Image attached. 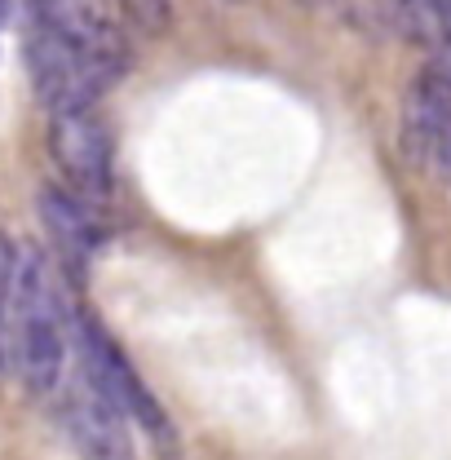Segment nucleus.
Returning a JSON list of instances; mask_svg holds the SVG:
<instances>
[{
  "mask_svg": "<svg viewBox=\"0 0 451 460\" xmlns=\"http://www.w3.org/2000/svg\"><path fill=\"white\" fill-rule=\"evenodd\" d=\"M71 345V314L54 266L40 252H18L13 310H9V363L31 394H49L62 381Z\"/></svg>",
  "mask_w": 451,
  "mask_h": 460,
  "instance_id": "nucleus-1",
  "label": "nucleus"
},
{
  "mask_svg": "<svg viewBox=\"0 0 451 460\" xmlns=\"http://www.w3.org/2000/svg\"><path fill=\"white\" fill-rule=\"evenodd\" d=\"M75 349H80V372H84L128 420H137V425H142L151 438H160V443L172 438L169 416L160 411V402L151 399V390L142 385V376L133 372V363L119 354V345H115L89 314L75 319Z\"/></svg>",
  "mask_w": 451,
  "mask_h": 460,
  "instance_id": "nucleus-3",
  "label": "nucleus"
},
{
  "mask_svg": "<svg viewBox=\"0 0 451 460\" xmlns=\"http://www.w3.org/2000/svg\"><path fill=\"white\" fill-rule=\"evenodd\" d=\"M394 4H398V9H402V0H394Z\"/></svg>",
  "mask_w": 451,
  "mask_h": 460,
  "instance_id": "nucleus-10",
  "label": "nucleus"
},
{
  "mask_svg": "<svg viewBox=\"0 0 451 460\" xmlns=\"http://www.w3.org/2000/svg\"><path fill=\"white\" fill-rule=\"evenodd\" d=\"M124 420L128 416L80 372V385L66 394V411H62V425H66L71 443L84 456H128L133 447H128Z\"/></svg>",
  "mask_w": 451,
  "mask_h": 460,
  "instance_id": "nucleus-6",
  "label": "nucleus"
},
{
  "mask_svg": "<svg viewBox=\"0 0 451 460\" xmlns=\"http://www.w3.org/2000/svg\"><path fill=\"white\" fill-rule=\"evenodd\" d=\"M402 146L411 164L451 172V71L438 62H429L407 89Z\"/></svg>",
  "mask_w": 451,
  "mask_h": 460,
  "instance_id": "nucleus-5",
  "label": "nucleus"
},
{
  "mask_svg": "<svg viewBox=\"0 0 451 460\" xmlns=\"http://www.w3.org/2000/svg\"><path fill=\"white\" fill-rule=\"evenodd\" d=\"M305 4H314V0H305Z\"/></svg>",
  "mask_w": 451,
  "mask_h": 460,
  "instance_id": "nucleus-11",
  "label": "nucleus"
},
{
  "mask_svg": "<svg viewBox=\"0 0 451 460\" xmlns=\"http://www.w3.org/2000/svg\"><path fill=\"white\" fill-rule=\"evenodd\" d=\"M89 204H93V199L75 195L71 186H66V190H57V186H45V190H40V222L54 234L62 261H71V266H84V257L102 243V230L93 222V208H89Z\"/></svg>",
  "mask_w": 451,
  "mask_h": 460,
  "instance_id": "nucleus-7",
  "label": "nucleus"
},
{
  "mask_svg": "<svg viewBox=\"0 0 451 460\" xmlns=\"http://www.w3.org/2000/svg\"><path fill=\"white\" fill-rule=\"evenodd\" d=\"M18 13H27V0H0V27L13 22Z\"/></svg>",
  "mask_w": 451,
  "mask_h": 460,
  "instance_id": "nucleus-9",
  "label": "nucleus"
},
{
  "mask_svg": "<svg viewBox=\"0 0 451 460\" xmlns=\"http://www.w3.org/2000/svg\"><path fill=\"white\" fill-rule=\"evenodd\" d=\"M49 151L62 169L66 186L84 199H107L111 190V137L107 124L93 115V107L54 111L49 124Z\"/></svg>",
  "mask_w": 451,
  "mask_h": 460,
  "instance_id": "nucleus-4",
  "label": "nucleus"
},
{
  "mask_svg": "<svg viewBox=\"0 0 451 460\" xmlns=\"http://www.w3.org/2000/svg\"><path fill=\"white\" fill-rule=\"evenodd\" d=\"M13 275H18V248L0 234V372L9 367V310H13Z\"/></svg>",
  "mask_w": 451,
  "mask_h": 460,
  "instance_id": "nucleus-8",
  "label": "nucleus"
},
{
  "mask_svg": "<svg viewBox=\"0 0 451 460\" xmlns=\"http://www.w3.org/2000/svg\"><path fill=\"white\" fill-rule=\"evenodd\" d=\"M27 71L36 98L54 111L93 107L115 80L124 75V40L111 36H80L49 22H31L27 31Z\"/></svg>",
  "mask_w": 451,
  "mask_h": 460,
  "instance_id": "nucleus-2",
  "label": "nucleus"
}]
</instances>
